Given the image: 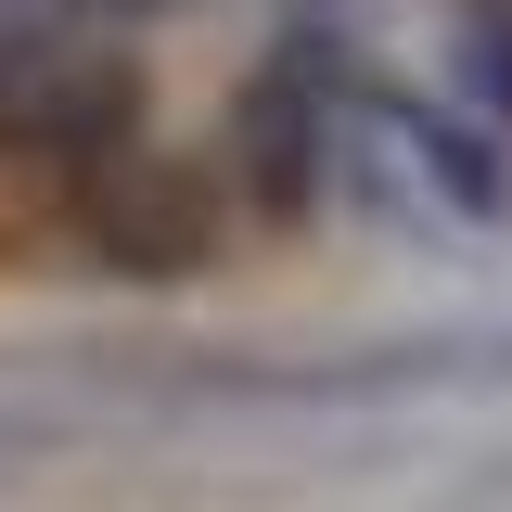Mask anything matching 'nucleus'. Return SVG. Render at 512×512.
Instances as JSON below:
<instances>
[{
  "instance_id": "obj_1",
  "label": "nucleus",
  "mask_w": 512,
  "mask_h": 512,
  "mask_svg": "<svg viewBox=\"0 0 512 512\" xmlns=\"http://www.w3.org/2000/svg\"><path fill=\"white\" fill-rule=\"evenodd\" d=\"M128 128H141V64H128V52L39 39V26L0 39V141L64 154V167L90 180V167H116V154H128Z\"/></svg>"
},
{
  "instance_id": "obj_2",
  "label": "nucleus",
  "mask_w": 512,
  "mask_h": 512,
  "mask_svg": "<svg viewBox=\"0 0 512 512\" xmlns=\"http://www.w3.org/2000/svg\"><path fill=\"white\" fill-rule=\"evenodd\" d=\"M77 231H90V256L128 269V282H180V269L218 256V192H205V167H180V154H116V167L77 180Z\"/></svg>"
},
{
  "instance_id": "obj_3",
  "label": "nucleus",
  "mask_w": 512,
  "mask_h": 512,
  "mask_svg": "<svg viewBox=\"0 0 512 512\" xmlns=\"http://www.w3.org/2000/svg\"><path fill=\"white\" fill-rule=\"evenodd\" d=\"M231 141H244V180H256V205H269V218H295V205L320 192V103H308L295 39H282V64L231 103Z\"/></svg>"
},
{
  "instance_id": "obj_4",
  "label": "nucleus",
  "mask_w": 512,
  "mask_h": 512,
  "mask_svg": "<svg viewBox=\"0 0 512 512\" xmlns=\"http://www.w3.org/2000/svg\"><path fill=\"white\" fill-rule=\"evenodd\" d=\"M461 77L487 90V116H512V0H474L461 13Z\"/></svg>"
},
{
  "instance_id": "obj_5",
  "label": "nucleus",
  "mask_w": 512,
  "mask_h": 512,
  "mask_svg": "<svg viewBox=\"0 0 512 512\" xmlns=\"http://www.w3.org/2000/svg\"><path fill=\"white\" fill-rule=\"evenodd\" d=\"M423 154H436V180H448V205H474V218L500 205V167H487V141H474V128H423Z\"/></svg>"
},
{
  "instance_id": "obj_6",
  "label": "nucleus",
  "mask_w": 512,
  "mask_h": 512,
  "mask_svg": "<svg viewBox=\"0 0 512 512\" xmlns=\"http://www.w3.org/2000/svg\"><path fill=\"white\" fill-rule=\"evenodd\" d=\"M116 13H167V0H116Z\"/></svg>"
}]
</instances>
